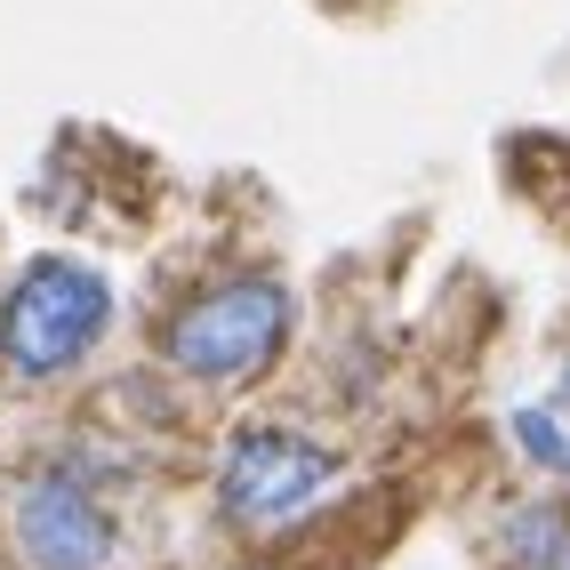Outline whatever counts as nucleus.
I'll use <instances>...</instances> for the list:
<instances>
[{
	"label": "nucleus",
	"mask_w": 570,
	"mask_h": 570,
	"mask_svg": "<svg viewBox=\"0 0 570 570\" xmlns=\"http://www.w3.org/2000/svg\"><path fill=\"white\" fill-rule=\"evenodd\" d=\"M112 337V282L81 257H24L0 289V370L17 386H57Z\"/></svg>",
	"instance_id": "1"
},
{
	"label": "nucleus",
	"mask_w": 570,
	"mask_h": 570,
	"mask_svg": "<svg viewBox=\"0 0 570 570\" xmlns=\"http://www.w3.org/2000/svg\"><path fill=\"white\" fill-rule=\"evenodd\" d=\"M289 330H297V297L282 274H225L161 322V362L194 386H249L282 362Z\"/></svg>",
	"instance_id": "2"
},
{
	"label": "nucleus",
	"mask_w": 570,
	"mask_h": 570,
	"mask_svg": "<svg viewBox=\"0 0 570 570\" xmlns=\"http://www.w3.org/2000/svg\"><path fill=\"white\" fill-rule=\"evenodd\" d=\"M337 474H346V459H337L322 434H306V426H242L217 450L209 499H217L225 530L265 539V530H289L297 514H314L337 490Z\"/></svg>",
	"instance_id": "3"
},
{
	"label": "nucleus",
	"mask_w": 570,
	"mask_h": 570,
	"mask_svg": "<svg viewBox=\"0 0 570 570\" xmlns=\"http://www.w3.org/2000/svg\"><path fill=\"white\" fill-rule=\"evenodd\" d=\"M9 539L24 570H112L121 562V522H112V499H105V466L49 459L41 474H24L9 499Z\"/></svg>",
	"instance_id": "4"
},
{
	"label": "nucleus",
	"mask_w": 570,
	"mask_h": 570,
	"mask_svg": "<svg viewBox=\"0 0 570 570\" xmlns=\"http://www.w3.org/2000/svg\"><path fill=\"white\" fill-rule=\"evenodd\" d=\"M490 570H570V507L514 499L490 522Z\"/></svg>",
	"instance_id": "5"
},
{
	"label": "nucleus",
	"mask_w": 570,
	"mask_h": 570,
	"mask_svg": "<svg viewBox=\"0 0 570 570\" xmlns=\"http://www.w3.org/2000/svg\"><path fill=\"white\" fill-rule=\"evenodd\" d=\"M507 434L522 442L530 466H547V474L570 482V410H562V402H522V410L507 417Z\"/></svg>",
	"instance_id": "6"
},
{
	"label": "nucleus",
	"mask_w": 570,
	"mask_h": 570,
	"mask_svg": "<svg viewBox=\"0 0 570 570\" xmlns=\"http://www.w3.org/2000/svg\"><path fill=\"white\" fill-rule=\"evenodd\" d=\"M554 402H562V410H570V370H562V386H554Z\"/></svg>",
	"instance_id": "7"
}]
</instances>
